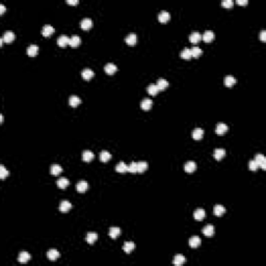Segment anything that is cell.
Listing matches in <instances>:
<instances>
[{"label": "cell", "mask_w": 266, "mask_h": 266, "mask_svg": "<svg viewBox=\"0 0 266 266\" xmlns=\"http://www.w3.org/2000/svg\"><path fill=\"white\" fill-rule=\"evenodd\" d=\"M128 171H130V173H136V171H137V162L135 161L131 162L128 165Z\"/></svg>", "instance_id": "ee69618b"}, {"label": "cell", "mask_w": 266, "mask_h": 266, "mask_svg": "<svg viewBox=\"0 0 266 266\" xmlns=\"http://www.w3.org/2000/svg\"><path fill=\"white\" fill-rule=\"evenodd\" d=\"M225 154H226L225 149H222V148H217V149H215L213 152L214 158H215L216 160H220L223 156H225Z\"/></svg>", "instance_id": "484cf974"}, {"label": "cell", "mask_w": 266, "mask_h": 266, "mask_svg": "<svg viewBox=\"0 0 266 266\" xmlns=\"http://www.w3.org/2000/svg\"><path fill=\"white\" fill-rule=\"evenodd\" d=\"M80 102H81V100H80V98L76 95H72L71 97L69 98V104L73 107H76L77 105H79Z\"/></svg>", "instance_id": "f546056e"}, {"label": "cell", "mask_w": 266, "mask_h": 266, "mask_svg": "<svg viewBox=\"0 0 266 266\" xmlns=\"http://www.w3.org/2000/svg\"><path fill=\"white\" fill-rule=\"evenodd\" d=\"M147 91H148V93H149L150 95L154 96L159 91V88H158V86H157L156 84H150V85L147 88Z\"/></svg>", "instance_id": "b9f144b4"}, {"label": "cell", "mask_w": 266, "mask_h": 266, "mask_svg": "<svg viewBox=\"0 0 266 266\" xmlns=\"http://www.w3.org/2000/svg\"><path fill=\"white\" fill-rule=\"evenodd\" d=\"M202 232H203V234L205 235V236H212V235L214 234V227L212 225H207L205 226V227L203 228V230H202Z\"/></svg>", "instance_id": "44dd1931"}, {"label": "cell", "mask_w": 266, "mask_h": 266, "mask_svg": "<svg viewBox=\"0 0 266 266\" xmlns=\"http://www.w3.org/2000/svg\"><path fill=\"white\" fill-rule=\"evenodd\" d=\"M8 175H9V171L5 168H4L3 164H0V178L4 179L6 176H8Z\"/></svg>", "instance_id": "7bdbcfd3"}, {"label": "cell", "mask_w": 266, "mask_h": 266, "mask_svg": "<svg viewBox=\"0 0 266 266\" xmlns=\"http://www.w3.org/2000/svg\"><path fill=\"white\" fill-rule=\"evenodd\" d=\"M169 18H171V14L168 11H161L158 14V20L160 22H166L169 20Z\"/></svg>", "instance_id": "d6986e66"}, {"label": "cell", "mask_w": 266, "mask_h": 266, "mask_svg": "<svg viewBox=\"0 0 266 266\" xmlns=\"http://www.w3.org/2000/svg\"><path fill=\"white\" fill-rule=\"evenodd\" d=\"M5 11V6H4L3 3H0V13H3V11Z\"/></svg>", "instance_id": "681fc988"}, {"label": "cell", "mask_w": 266, "mask_h": 266, "mask_svg": "<svg viewBox=\"0 0 266 266\" xmlns=\"http://www.w3.org/2000/svg\"><path fill=\"white\" fill-rule=\"evenodd\" d=\"M104 70L107 74H114V73L117 70V67L114 62H108L104 66Z\"/></svg>", "instance_id": "ffe728a7"}, {"label": "cell", "mask_w": 266, "mask_h": 266, "mask_svg": "<svg viewBox=\"0 0 266 266\" xmlns=\"http://www.w3.org/2000/svg\"><path fill=\"white\" fill-rule=\"evenodd\" d=\"M148 168V162L147 161H138L137 162V171L138 173H143Z\"/></svg>", "instance_id": "f35d334b"}, {"label": "cell", "mask_w": 266, "mask_h": 266, "mask_svg": "<svg viewBox=\"0 0 266 266\" xmlns=\"http://www.w3.org/2000/svg\"><path fill=\"white\" fill-rule=\"evenodd\" d=\"M115 171H119V173H125V171H128V165L125 163L124 161H120L119 163L115 166Z\"/></svg>", "instance_id": "1f68e13d"}, {"label": "cell", "mask_w": 266, "mask_h": 266, "mask_svg": "<svg viewBox=\"0 0 266 266\" xmlns=\"http://www.w3.org/2000/svg\"><path fill=\"white\" fill-rule=\"evenodd\" d=\"M237 3H239V4H246V3H248V0H237Z\"/></svg>", "instance_id": "f907efd6"}, {"label": "cell", "mask_w": 266, "mask_h": 266, "mask_svg": "<svg viewBox=\"0 0 266 266\" xmlns=\"http://www.w3.org/2000/svg\"><path fill=\"white\" fill-rule=\"evenodd\" d=\"M88 182H86V181H84V180H80L78 183H77V186H76V188H77V191L78 192H85L86 191V189H88Z\"/></svg>", "instance_id": "7c38bea8"}, {"label": "cell", "mask_w": 266, "mask_h": 266, "mask_svg": "<svg viewBox=\"0 0 266 266\" xmlns=\"http://www.w3.org/2000/svg\"><path fill=\"white\" fill-rule=\"evenodd\" d=\"M78 0H67V3H70V4H77L78 3Z\"/></svg>", "instance_id": "c3c4849f"}, {"label": "cell", "mask_w": 266, "mask_h": 266, "mask_svg": "<svg viewBox=\"0 0 266 266\" xmlns=\"http://www.w3.org/2000/svg\"><path fill=\"white\" fill-rule=\"evenodd\" d=\"M97 239H98L97 233H95V232H88V234H86V241H88V243H89V244H93Z\"/></svg>", "instance_id": "d6a6232c"}, {"label": "cell", "mask_w": 266, "mask_h": 266, "mask_svg": "<svg viewBox=\"0 0 266 266\" xmlns=\"http://www.w3.org/2000/svg\"><path fill=\"white\" fill-rule=\"evenodd\" d=\"M108 234H109V236L111 237V238L114 239V238H117L120 234H121V229H120L119 227H111L109 229Z\"/></svg>", "instance_id": "f1b7e54d"}, {"label": "cell", "mask_w": 266, "mask_h": 266, "mask_svg": "<svg viewBox=\"0 0 266 266\" xmlns=\"http://www.w3.org/2000/svg\"><path fill=\"white\" fill-rule=\"evenodd\" d=\"M195 168H197V163H195L194 161H192V160L187 161L184 165V169L187 173H192V171H195Z\"/></svg>", "instance_id": "8fae6325"}, {"label": "cell", "mask_w": 266, "mask_h": 266, "mask_svg": "<svg viewBox=\"0 0 266 266\" xmlns=\"http://www.w3.org/2000/svg\"><path fill=\"white\" fill-rule=\"evenodd\" d=\"M157 86H158L159 91L160 89H164L165 88H168V81L166 79L164 78H159L158 80H157Z\"/></svg>", "instance_id": "8d00e7d4"}, {"label": "cell", "mask_w": 266, "mask_h": 266, "mask_svg": "<svg viewBox=\"0 0 266 266\" xmlns=\"http://www.w3.org/2000/svg\"><path fill=\"white\" fill-rule=\"evenodd\" d=\"M0 121H1V123L3 122V115L2 114H0Z\"/></svg>", "instance_id": "816d5d0a"}, {"label": "cell", "mask_w": 266, "mask_h": 266, "mask_svg": "<svg viewBox=\"0 0 266 266\" xmlns=\"http://www.w3.org/2000/svg\"><path fill=\"white\" fill-rule=\"evenodd\" d=\"M213 212H214L215 215L220 216V215H223V214L226 212V208L223 206V205H220V204L215 205V206L213 207Z\"/></svg>", "instance_id": "83f0119b"}, {"label": "cell", "mask_w": 266, "mask_h": 266, "mask_svg": "<svg viewBox=\"0 0 266 266\" xmlns=\"http://www.w3.org/2000/svg\"><path fill=\"white\" fill-rule=\"evenodd\" d=\"M190 52H191L192 57H197V56H200L202 53H203V51H202V49L200 48V47L194 46L191 49H190Z\"/></svg>", "instance_id": "ab89813d"}, {"label": "cell", "mask_w": 266, "mask_h": 266, "mask_svg": "<svg viewBox=\"0 0 266 266\" xmlns=\"http://www.w3.org/2000/svg\"><path fill=\"white\" fill-rule=\"evenodd\" d=\"M71 208H72V204L71 202H69L68 200H63V201L60 202L59 210L62 211V212H67V211H69Z\"/></svg>", "instance_id": "3957f363"}, {"label": "cell", "mask_w": 266, "mask_h": 266, "mask_svg": "<svg viewBox=\"0 0 266 266\" xmlns=\"http://www.w3.org/2000/svg\"><path fill=\"white\" fill-rule=\"evenodd\" d=\"M110 158H111V154H110L108 151H105V150H104V151H102L100 153V160H101V161L106 162Z\"/></svg>", "instance_id": "60d3db41"}, {"label": "cell", "mask_w": 266, "mask_h": 266, "mask_svg": "<svg viewBox=\"0 0 266 266\" xmlns=\"http://www.w3.org/2000/svg\"><path fill=\"white\" fill-rule=\"evenodd\" d=\"M47 257H48V259L50 261H55L59 258V253H58L56 249L52 248V249H50V251H48V253H47Z\"/></svg>", "instance_id": "e0dca14e"}, {"label": "cell", "mask_w": 266, "mask_h": 266, "mask_svg": "<svg viewBox=\"0 0 266 266\" xmlns=\"http://www.w3.org/2000/svg\"><path fill=\"white\" fill-rule=\"evenodd\" d=\"M30 254L27 253V252H22V253L19 254V257H18V261L20 263H26L28 261L30 260Z\"/></svg>", "instance_id": "4fadbf2b"}, {"label": "cell", "mask_w": 266, "mask_h": 266, "mask_svg": "<svg viewBox=\"0 0 266 266\" xmlns=\"http://www.w3.org/2000/svg\"><path fill=\"white\" fill-rule=\"evenodd\" d=\"M180 55L182 58H184V59H189V58H191V52H190V49L187 48V47H185L183 50H181L180 52Z\"/></svg>", "instance_id": "d590c367"}, {"label": "cell", "mask_w": 266, "mask_h": 266, "mask_svg": "<svg viewBox=\"0 0 266 266\" xmlns=\"http://www.w3.org/2000/svg\"><path fill=\"white\" fill-rule=\"evenodd\" d=\"M37 51H39V46L36 44H31L27 48V54L29 56H36L37 54Z\"/></svg>", "instance_id": "7402d4cb"}, {"label": "cell", "mask_w": 266, "mask_h": 266, "mask_svg": "<svg viewBox=\"0 0 266 266\" xmlns=\"http://www.w3.org/2000/svg\"><path fill=\"white\" fill-rule=\"evenodd\" d=\"M254 160H255V161L258 163V165L261 166L263 169L266 168V158L263 154H257L255 156V159Z\"/></svg>", "instance_id": "6da1fadb"}, {"label": "cell", "mask_w": 266, "mask_h": 266, "mask_svg": "<svg viewBox=\"0 0 266 266\" xmlns=\"http://www.w3.org/2000/svg\"><path fill=\"white\" fill-rule=\"evenodd\" d=\"M216 133L222 135V134L226 133L228 131V125L225 123H218L216 125V129H215Z\"/></svg>", "instance_id": "2e32d148"}, {"label": "cell", "mask_w": 266, "mask_h": 266, "mask_svg": "<svg viewBox=\"0 0 266 266\" xmlns=\"http://www.w3.org/2000/svg\"><path fill=\"white\" fill-rule=\"evenodd\" d=\"M134 248H135V244H134L132 241H127V242H125L124 245H123L124 252H125V253H127V254L131 253V252H132Z\"/></svg>", "instance_id": "4316f807"}, {"label": "cell", "mask_w": 266, "mask_h": 266, "mask_svg": "<svg viewBox=\"0 0 266 266\" xmlns=\"http://www.w3.org/2000/svg\"><path fill=\"white\" fill-rule=\"evenodd\" d=\"M69 42H70V37L67 36V34H60V36L57 37V44L59 45L60 47H65L67 44H69Z\"/></svg>", "instance_id": "5b68a950"}, {"label": "cell", "mask_w": 266, "mask_h": 266, "mask_svg": "<svg viewBox=\"0 0 266 266\" xmlns=\"http://www.w3.org/2000/svg\"><path fill=\"white\" fill-rule=\"evenodd\" d=\"M258 168H259V165L255 160H251V161L248 162V168L251 169V171H256Z\"/></svg>", "instance_id": "f6af8a7d"}, {"label": "cell", "mask_w": 266, "mask_h": 266, "mask_svg": "<svg viewBox=\"0 0 266 266\" xmlns=\"http://www.w3.org/2000/svg\"><path fill=\"white\" fill-rule=\"evenodd\" d=\"M82 160L83 161H91V160L94 159V157H95V154H94L91 151H88V150H85V151L82 152Z\"/></svg>", "instance_id": "9a60e30c"}, {"label": "cell", "mask_w": 266, "mask_h": 266, "mask_svg": "<svg viewBox=\"0 0 266 266\" xmlns=\"http://www.w3.org/2000/svg\"><path fill=\"white\" fill-rule=\"evenodd\" d=\"M201 238H200L199 236H192L189 238V241H188V243H189V246L190 248H197V246L201 244Z\"/></svg>", "instance_id": "52a82bcc"}, {"label": "cell", "mask_w": 266, "mask_h": 266, "mask_svg": "<svg viewBox=\"0 0 266 266\" xmlns=\"http://www.w3.org/2000/svg\"><path fill=\"white\" fill-rule=\"evenodd\" d=\"M202 39V34L197 31H194L189 34V40L191 43H197Z\"/></svg>", "instance_id": "836d02e7"}, {"label": "cell", "mask_w": 266, "mask_h": 266, "mask_svg": "<svg viewBox=\"0 0 266 266\" xmlns=\"http://www.w3.org/2000/svg\"><path fill=\"white\" fill-rule=\"evenodd\" d=\"M50 171H51V174H52L53 176H58L62 171V168L59 165V164L54 163V164H52V165H51Z\"/></svg>", "instance_id": "cb8c5ba5"}, {"label": "cell", "mask_w": 266, "mask_h": 266, "mask_svg": "<svg viewBox=\"0 0 266 266\" xmlns=\"http://www.w3.org/2000/svg\"><path fill=\"white\" fill-rule=\"evenodd\" d=\"M2 39H3L4 42L9 43V42H11L14 39H15V34H14L11 30H6V31L3 34V36H2Z\"/></svg>", "instance_id": "ac0fdd59"}, {"label": "cell", "mask_w": 266, "mask_h": 266, "mask_svg": "<svg viewBox=\"0 0 266 266\" xmlns=\"http://www.w3.org/2000/svg\"><path fill=\"white\" fill-rule=\"evenodd\" d=\"M203 135H204V130L202 128H195L194 130L192 131V137L197 140L201 139V138L203 137Z\"/></svg>", "instance_id": "4dcf8cb0"}, {"label": "cell", "mask_w": 266, "mask_h": 266, "mask_svg": "<svg viewBox=\"0 0 266 266\" xmlns=\"http://www.w3.org/2000/svg\"><path fill=\"white\" fill-rule=\"evenodd\" d=\"M185 262H186V259H185V257L183 255H176L173 259V264L176 266L183 265Z\"/></svg>", "instance_id": "9c48e42d"}, {"label": "cell", "mask_w": 266, "mask_h": 266, "mask_svg": "<svg viewBox=\"0 0 266 266\" xmlns=\"http://www.w3.org/2000/svg\"><path fill=\"white\" fill-rule=\"evenodd\" d=\"M202 39L205 42H210L214 39V34L212 30H205V32L202 34Z\"/></svg>", "instance_id": "d4e9b609"}, {"label": "cell", "mask_w": 266, "mask_h": 266, "mask_svg": "<svg viewBox=\"0 0 266 266\" xmlns=\"http://www.w3.org/2000/svg\"><path fill=\"white\" fill-rule=\"evenodd\" d=\"M80 42H81V39H80L78 34H73V36L70 37L69 44L71 45L72 47H77L80 44Z\"/></svg>", "instance_id": "603a6c76"}, {"label": "cell", "mask_w": 266, "mask_h": 266, "mask_svg": "<svg viewBox=\"0 0 266 266\" xmlns=\"http://www.w3.org/2000/svg\"><path fill=\"white\" fill-rule=\"evenodd\" d=\"M80 26L82 29H88L93 26V20L91 18H83L80 21Z\"/></svg>", "instance_id": "277c9868"}, {"label": "cell", "mask_w": 266, "mask_h": 266, "mask_svg": "<svg viewBox=\"0 0 266 266\" xmlns=\"http://www.w3.org/2000/svg\"><path fill=\"white\" fill-rule=\"evenodd\" d=\"M205 215H206V212H205V210L203 208L195 209L194 212V217L197 220H202L205 217Z\"/></svg>", "instance_id": "30bf717a"}, {"label": "cell", "mask_w": 266, "mask_h": 266, "mask_svg": "<svg viewBox=\"0 0 266 266\" xmlns=\"http://www.w3.org/2000/svg\"><path fill=\"white\" fill-rule=\"evenodd\" d=\"M94 75H95V73H94V71L91 69H88V68H86V69H83L81 71V76L83 79L85 80H88L91 78H93Z\"/></svg>", "instance_id": "ba28073f"}, {"label": "cell", "mask_w": 266, "mask_h": 266, "mask_svg": "<svg viewBox=\"0 0 266 266\" xmlns=\"http://www.w3.org/2000/svg\"><path fill=\"white\" fill-rule=\"evenodd\" d=\"M56 183H57V186L59 188H66L68 185L70 184V181L68 180L67 178L62 177V178H59L57 181H56Z\"/></svg>", "instance_id": "e575fe53"}, {"label": "cell", "mask_w": 266, "mask_h": 266, "mask_svg": "<svg viewBox=\"0 0 266 266\" xmlns=\"http://www.w3.org/2000/svg\"><path fill=\"white\" fill-rule=\"evenodd\" d=\"M54 30H55V29H54V27L52 26V25L45 24L43 26V28H42V34L45 36V37H48V36H50V34H53Z\"/></svg>", "instance_id": "7a4b0ae2"}, {"label": "cell", "mask_w": 266, "mask_h": 266, "mask_svg": "<svg viewBox=\"0 0 266 266\" xmlns=\"http://www.w3.org/2000/svg\"><path fill=\"white\" fill-rule=\"evenodd\" d=\"M236 83V78L234 76H231V75H228V76L225 77V85L227 86H232Z\"/></svg>", "instance_id": "74e56055"}, {"label": "cell", "mask_w": 266, "mask_h": 266, "mask_svg": "<svg viewBox=\"0 0 266 266\" xmlns=\"http://www.w3.org/2000/svg\"><path fill=\"white\" fill-rule=\"evenodd\" d=\"M260 39L261 41H266V30H261L260 32Z\"/></svg>", "instance_id": "7dc6e473"}, {"label": "cell", "mask_w": 266, "mask_h": 266, "mask_svg": "<svg viewBox=\"0 0 266 266\" xmlns=\"http://www.w3.org/2000/svg\"><path fill=\"white\" fill-rule=\"evenodd\" d=\"M222 4L226 8H231V6H233V0H223Z\"/></svg>", "instance_id": "bcb514c9"}, {"label": "cell", "mask_w": 266, "mask_h": 266, "mask_svg": "<svg viewBox=\"0 0 266 266\" xmlns=\"http://www.w3.org/2000/svg\"><path fill=\"white\" fill-rule=\"evenodd\" d=\"M136 41H137V36H136V34H134V32H130V34H128L127 37H125V42L128 45H134L136 43Z\"/></svg>", "instance_id": "8992f818"}, {"label": "cell", "mask_w": 266, "mask_h": 266, "mask_svg": "<svg viewBox=\"0 0 266 266\" xmlns=\"http://www.w3.org/2000/svg\"><path fill=\"white\" fill-rule=\"evenodd\" d=\"M152 105H153V101L150 98L143 99L142 103H140V106H142L143 110H149L150 108L152 107Z\"/></svg>", "instance_id": "5bb4252c"}]
</instances>
